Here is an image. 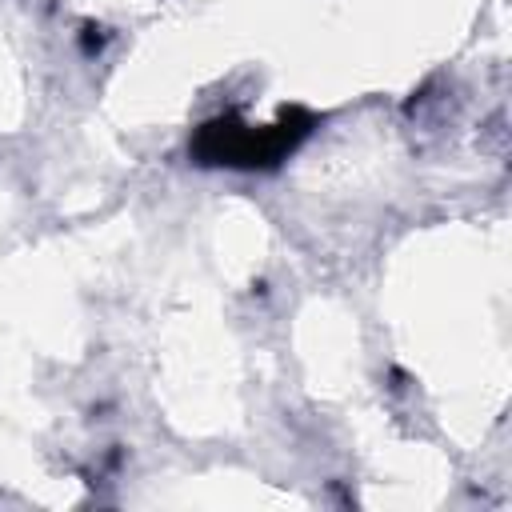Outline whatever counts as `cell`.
Returning a JSON list of instances; mask_svg holds the SVG:
<instances>
[{"label":"cell","mask_w":512,"mask_h":512,"mask_svg":"<svg viewBox=\"0 0 512 512\" xmlns=\"http://www.w3.org/2000/svg\"><path fill=\"white\" fill-rule=\"evenodd\" d=\"M312 128V116L292 108L280 112L276 124L268 128H248L236 116H216L208 120L196 140H192V156L200 164H228V168H268L280 156H288Z\"/></svg>","instance_id":"obj_1"}]
</instances>
